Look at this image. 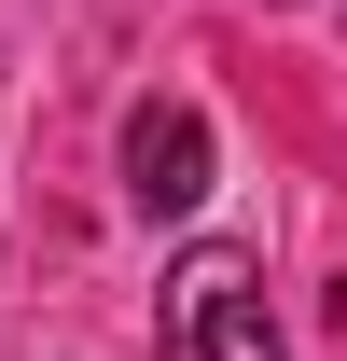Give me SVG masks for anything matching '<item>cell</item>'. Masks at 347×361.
<instances>
[{"label":"cell","instance_id":"obj_1","mask_svg":"<svg viewBox=\"0 0 347 361\" xmlns=\"http://www.w3.org/2000/svg\"><path fill=\"white\" fill-rule=\"evenodd\" d=\"M167 361H292L278 348V306H264V250L195 236L167 264Z\"/></svg>","mask_w":347,"mask_h":361},{"label":"cell","instance_id":"obj_2","mask_svg":"<svg viewBox=\"0 0 347 361\" xmlns=\"http://www.w3.org/2000/svg\"><path fill=\"white\" fill-rule=\"evenodd\" d=\"M209 195V111L195 97H139L126 111V209L139 223H181Z\"/></svg>","mask_w":347,"mask_h":361},{"label":"cell","instance_id":"obj_3","mask_svg":"<svg viewBox=\"0 0 347 361\" xmlns=\"http://www.w3.org/2000/svg\"><path fill=\"white\" fill-rule=\"evenodd\" d=\"M334 319H347V250H334Z\"/></svg>","mask_w":347,"mask_h":361}]
</instances>
